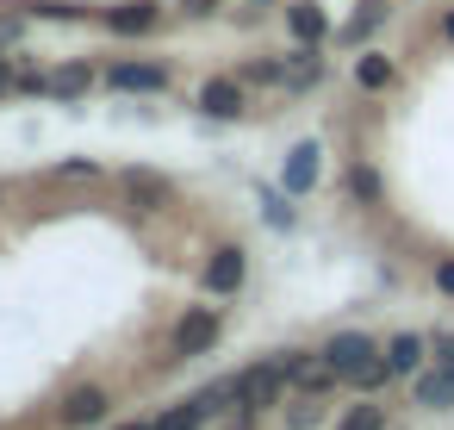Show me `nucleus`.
<instances>
[{
  "label": "nucleus",
  "mask_w": 454,
  "mask_h": 430,
  "mask_svg": "<svg viewBox=\"0 0 454 430\" xmlns=\"http://www.w3.org/2000/svg\"><path fill=\"white\" fill-rule=\"evenodd\" d=\"M106 26L113 32H150L156 26V7H150V0H131V7H113L106 13Z\"/></svg>",
  "instance_id": "13"
},
{
  "label": "nucleus",
  "mask_w": 454,
  "mask_h": 430,
  "mask_svg": "<svg viewBox=\"0 0 454 430\" xmlns=\"http://www.w3.org/2000/svg\"><path fill=\"white\" fill-rule=\"evenodd\" d=\"M113 88H125V94H156V88H168V69H162V63H119V69H113Z\"/></svg>",
  "instance_id": "7"
},
{
  "label": "nucleus",
  "mask_w": 454,
  "mask_h": 430,
  "mask_svg": "<svg viewBox=\"0 0 454 430\" xmlns=\"http://www.w3.org/2000/svg\"><path fill=\"white\" fill-rule=\"evenodd\" d=\"M131 200H144V206H162V200H168V181H156V175H131Z\"/></svg>",
  "instance_id": "16"
},
{
  "label": "nucleus",
  "mask_w": 454,
  "mask_h": 430,
  "mask_svg": "<svg viewBox=\"0 0 454 430\" xmlns=\"http://www.w3.org/2000/svg\"><path fill=\"white\" fill-rule=\"evenodd\" d=\"M317 156H324L317 144H293L286 175H280V181H286V194H311V187H317Z\"/></svg>",
  "instance_id": "8"
},
{
  "label": "nucleus",
  "mask_w": 454,
  "mask_h": 430,
  "mask_svg": "<svg viewBox=\"0 0 454 430\" xmlns=\"http://www.w3.org/2000/svg\"><path fill=\"white\" fill-rule=\"evenodd\" d=\"M88 88H94V69H82V63H69V69L51 76V94H63V100H75V94H88Z\"/></svg>",
  "instance_id": "15"
},
{
  "label": "nucleus",
  "mask_w": 454,
  "mask_h": 430,
  "mask_svg": "<svg viewBox=\"0 0 454 430\" xmlns=\"http://www.w3.org/2000/svg\"><path fill=\"white\" fill-rule=\"evenodd\" d=\"M435 287H442V293H454V262H442V268H435Z\"/></svg>",
  "instance_id": "20"
},
{
  "label": "nucleus",
  "mask_w": 454,
  "mask_h": 430,
  "mask_svg": "<svg viewBox=\"0 0 454 430\" xmlns=\"http://www.w3.org/2000/svg\"><path fill=\"white\" fill-rule=\"evenodd\" d=\"M200 107H206L212 119H237V113H243V82H237V76H212V82L200 88Z\"/></svg>",
  "instance_id": "3"
},
{
  "label": "nucleus",
  "mask_w": 454,
  "mask_h": 430,
  "mask_svg": "<svg viewBox=\"0 0 454 430\" xmlns=\"http://www.w3.org/2000/svg\"><path fill=\"white\" fill-rule=\"evenodd\" d=\"M100 411H106V393H100V386H75V393L63 399V424H75V430L94 424Z\"/></svg>",
  "instance_id": "10"
},
{
  "label": "nucleus",
  "mask_w": 454,
  "mask_h": 430,
  "mask_svg": "<svg viewBox=\"0 0 454 430\" xmlns=\"http://www.w3.org/2000/svg\"><path fill=\"white\" fill-rule=\"evenodd\" d=\"M348 187H355V200H380V175H373V169H355Z\"/></svg>",
  "instance_id": "19"
},
{
  "label": "nucleus",
  "mask_w": 454,
  "mask_h": 430,
  "mask_svg": "<svg viewBox=\"0 0 454 430\" xmlns=\"http://www.w3.org/2000/svg\"><path fill=\"white\" fill-rule=\"evenodd\" d=\"M417 405H435V411L454 405V368L448 362H435L429 374H417Z\"/></svg>",
  "instance_id": "9"
},
{
  "label": "nucleus",
  "mask_w": 454,
  "mask_h": 430,
  "mask_svg": "<svg viewBox=\"0 0 454 430\" xmlns=\"http://www.w3.org/2000/svg\"><path fill=\"white\" fill-rule=\"evenodd\" d=\"M386 362H392V374H417V368H423V337H411V330L392 337V343H386Z\"/></svg>",
  "instance_id": "11"
},
{
  "label": "nucleus",
  "mask_w": 454,
  "mask_h": 430,
  "mask_svg": "<svg viewBox=\"0 0 454 430\" xmlns=\"http://www.w3.org/2000/svg\"><path fill=\"white\" fill-rule=\"evenodd\" d=\"M392 76H398V69H392V63H386L380 51H367V57L355 63V82H361L367 94H380V88H392Z\"/></svg>",
  "instance_id": "14"
},
{
  "label": "nucleus",
  "mask_w": 454,
  "mask_h": 430,
  "mask_svg": "<svg viewBox=\"0 0 454 430\" xmlns=\"http://www.w3.org/2000/svg\"><path fill=\"white\" fill-rule=\"evenodd\" d=\"M342 430H386V411H380V405H355V411L342 418Z\"/></svg>",
  "instance_id": "17"
},
{
  "label": "nucleus",
  "mask_w": 454,
  "mask_h": 430,
  "mask_svg": "<svg viewBox=\"0 0 454 430\" xmlns=\"http://www.w3.org/2000/svg\"><path fill=\"white\" fill-rule=\"evenodd\" d=\"M7 88H13V69H7V63H0V94H7Z\"/></svg>",
  "instance_id": "22"
},
{
  "label": "nucleus",
  "mask_w": 454,
  "mask_h": 430,
  "mask_svg": "<svg viewBox=\"0 0 454 430\" xmlns=\"http://www.w3.org/2000/svg\"><path fill=\"white\" fill-rule=\"evenodd\" d=\"M324 362L336 368V380H355V386H367V393L392 374L386 349H380L367 330H342V337H330V343H324Z\"/></svg>",
  "instance_id": "1"
},
{
  "label": "nucleus",
  "mask_w": 454,
  "mask_h": 430,
  "mask_svg": "<svg viewBox=\"0 0 454 430\" xmlns=\"http://www.w3.org/2000/svg\"><path fill=\"white\" fill-rule=\"evenodd\" d=\"M435 362H448V368H454V337H435Z\"/></svg>",
  "instance_id": "21"
},
{
  "label": "nucleus",
  "mask_w": 454,
  "mask_h": 430,
  "mask_svg": "<svg viewBox=\"0 0 454 430\" xmlns=\"http://www.w3.org/2000/svg\"><path fill=\"white\" fill-rule=\"evenodd\" d=\"M125 430H156V424H125Z\"/></svg>",
  "instance_id": "24"
},
{
  "label": "nucleus",
  "mask_w": 454,
  "mask_h": 430,
  "mask_svg": "<svg viewBox=\"0 0 454 430\" xmlns=\"http://www.w3.org/2000/svg\"><path fill=\"white\" fill-rule=\"evenodd\" d=\"M206 411H212V399H187V405H168V411L156 418V430H200V424H206Z\"/></svg>",
  "instance_id": "12"
},
{
  "label": "nucleus",
  "mask_w": 454,
  "mask_h": 430,
  "mask_svg": "<svg viewBox=\"0 0 454 430\" xmlns=\"http://www.w3.org/2000/svg\"><path fill=\"white\" fill-rule=\"evenodd\" d=\"M243 275H249L243 250H212V262H206V287H212V293H237Z\"/></svg>",
  "instance_id": "4"
},
{
  "label": "nucleus",
  "mask_w": 454,
  "mask_h": 430,
  "mask_svg": "<svg viewBox=\"0 0 454 430\" xmlns=\"http://www.w3.org/2000/svg\"><path fill=\"white\" fill-rule=\"evenodd\" d=\"M286 380H293V368H286V362H262V368H243V374L231 380V399L255 411V405H274V399L286 393Z\"/></svg>",
  "instance_id": "2"
},
{
  "label": "nucleus",
  "mask_w": 454,
  "mask_h": 430,
  "mask_svg": "<svg viewBox=\"0 0 454 430\" xmlns=\"http://www.w3.org/2000/svg\"><path fill=\"white\" fill-rule=\"evenodd\" d=\"M442 38H448V44H454V13H448V20H442Z\"/></svg>",
  "instance_id": "23"
},
{
  "label": "nucleus",
  "mask_w": 454,
  "mask_h": 430,
  "mask_svg": "<svg viewBox=\"0 0 454 430\" xmlns=\"http://www.w3.org/2000/svg\"><path fill=\"white\" fill-rule=\"evenodd\" d=\"M212 343H218V318H212V312H187L181 330H175V349H181V355H206Z\"/></svg>",
  "instance_id": "5"
},
{
  "label": "nucleus",
  "mask_w": 454,
  "mask_h": 430,
  "mask_svg": "<svg viewBox=\"0 0 454 430\" xmlns=\"http://www.w3.org/2000/svg\"><path fill=\"white\" fill-rule=\"evenodd\" d=\"M286 32H293L299 44H317V38L330 32V13L317 7V0H293V7H286Z\"/></svg>",
  "instance_id": "6"
},
{
  "label": "nucleus",
  "mask_w": 454,
  "mask_h": 430,
  "mask_svg": "<svg viewBox=\"0 0 454 430\" xmlns=\"http://www.w3.org/2000/svg\"><path fill=\"white\" fill-rule=\"evenodd\" d=\"M380 13H386V7H373V0H367V7H361V13L348 20V32H342V38H367V32L380 26Z\"/></svg>",
  "instance_id": "18"
}]
</instances>
